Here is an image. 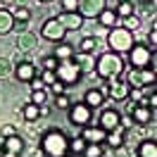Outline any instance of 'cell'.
<instances>
[{
    "label": "cell",
    "mask_w": 157,
    "mask_h": 157,
    "mask_svg": "<svg viewBox=\"0 0 157 157\" xmlns=\"http://www.w3.org/2000/svg\"><path fill=\"white\" fill-rule=\"evenodd\" d=\"M40 150H43V155H48V157H64L69 150V138L64 136V131L50 128L40 138Z\"/></svg>",
    "instance_id": "obj_1"
},
{
    "label": "cell",
    "mask_w": 157,
    "mask_h": 157,
    "mask_svg": "<svg viewBox=\"0 0 157 157\" xmlns=\"http://www.w3.org/2000/svg\"><path fill=\"white\" fill-rule=\"evenodd\" d=\"M95 74L102 76L105 81L119 78L124 74V59H121V55H117V52H102L95 59Z\"/></svg>",
    "instance_id": "obj_2"
},
{
    "label": "cell",
    "mask_w": 157,
    "mask_h": 157,
    "mask_svg": "<svg viewBox=\"0 0 157 157\" xmlns=\"http://www.w3.org/2000/svg\"><path fill=\"white\" fill-rule=\"evenodd\" d=\"M133 33L126 29H121V26H114V29H109L107 33V45H109V52H117V55H124L128 50L133 48Z\"/></svg>",
    "instance_id": "obj_3"
},
{
    "label": "cell",
    "mask_w": 157,
    "mask_h": 157,
    "mask_svg": "<svg viewBox=\"0 0 157 157\" xmlns=\"http://www.w3.org/2000/svg\"><path fill=\"white\" fill-rule=\"evenodd\" d=\"M55 78L62 81L64 86H74L81 81V69L76 67L74 59H59L57 69H55Z\"/></svg>",
    "instance_id": "obj_4"
},
{
    "label": "cell",
    "mask_w": 157,
    "mask_h": 157,
    "mask_svg": "<svg viewBox=\"0 0 157 157\" xmlns=\"http://www.w3.org/2000/svg\"><path fill=\"white\" fill-rule=\"evenodd\" d=\"M128 83V88H145V86H155V71H150V69H131L126 71V78H124Z\"/></svg>",
    "instance_id": "obj_5"
},
{
    "label": "cell",
    "mask_w": 157,
    "mask_h": 157,
    "mask_svg": "<svg viewBox=\"0 0 157 157\" xmlns=\"http://www.w3.org/2000/svg\"><path fill=\"white\" fill-rule=\"evenodd\" d=\"M90 119H93V109L83 102H76L69 107V124L71 126H88Z\"/></svg>",
    "instance_id": "obj_6"
},
{
    "label": "cell",
    "mask_w": 157,
    "mask_h": 157,
    "mask_svg": "<svg viewBox=\"0 0 157 157\" xmlns=\"http://www.w3.org/2000/svg\"><path fill=\"white\" fill-rule=\"evenodd\" d=\"M64 33H67V31L62 29V24L57 21V17H50L48 21H43L40 36H43L45 40H52V43H62V40H64Z\"/></svg>",
    "instance_id": "obj_7"
},
{
    "label": "cell",
    "mask_w": 157,
    "mask_h": 157,
    "mask_svg": "<svg viewBox=\"0 0 157 157\" xmlns=\"http://www.w3.org/2000/svg\"><path fill=\"white\" fill-rule=\"evenodd\" d=\"M128 59L133 69H145L150 64V48L143 43H133V48L128 50Z\"/></svg>",
    "instance_id": "obj_8"
},
{
    "label": "cell",
    "mask_w": 157,
    "mask_h": 157,
    "mask_svg": "<svg viewBox=\"0 0 157 157\" xmlns=\"http://www.w3.org/2000/svg\"><path fill=\"white\" fill-rule=\"evenodd\" d=\"M105 7H107L105 0H78L76 2V12L81 17H98Z\"/></svg>",
    "instance_id": "obj_9"
},
{
    "label": "cell",
    "mask_w": 157,
    "mask_h": 157,
    "mask_svg": "<svg viewBox=\"0 0 157 157\" xmlns=\"http://www.w3.org/2000/svg\"><path fill=\"white\" fill-rule=\"evenodd\" d=\"M12 74H14V76H17V81H21V83H29L31 78L38 76V71H36V67H33V62H29V59H21V62H17Z\"/></svg>",
    "instance_id": "obj_10"
},
{
    "label": "cell",
    "mask_w": 157,
    "mask_h": 157,
    "mask_svg": "<svg viewBox=\"0 0 157 157\" xmlns=\"http://www.w3.org/2000/svg\"><path fill=\"white\" fill-rule=\"evenodd\" d=\"M107 86H109V98L112 100L124 102V100L128 98V83L124 81V78H109Z\"/></svg>",
    "instance_id": "obj_11"
},
{
    "label": "cell",
    "mask_w": 157,
    "mask_h": 157,
    "mask_svg": "<svg viewBox=\"0 0 157 157\" xmlns=\"http://www.w3.org/2000/svg\"><path fill=\"white\" fill-rule=\"evenodd\" d=\"M57 21L62 24V29L64 31H76L83 26V17L78 14V12H62L57 17Z\"/></svg>",
    "instance_id": "obj_12"
},
{
    "label": "cell",
    "mask_w": 157,
    "mask_h": 157,
    "mask_svg": "<svg viewBox=\"0 0 157 157\" xmlns=\"http://www.w3.org/2000/svg\"><path fill=\"white\" fill-rule=\"evenodd\" d=\"M131 121H136V124H155V112L147 105H136L131 109Z\"/></svg>",
    "instance_id": "obj_13"
},
{
    "label": "cell",
    "mask_w": 157,
    "mask_h": 157,
    "mask_svg": "<svg viewBox=\"0 0 157 157\" xmlns=\"http://www.w3.org/2000/svg\"><path fill=\"white\" fill-rule=\"evenodd\" d=\"M119 121H121V114H119L117 109H102V114H100V128H105V131H114L119 126Z\"/></svg>",
    "instance_id": "obj_14"
},
{
    "label": "cell",
    "mask_w": 157,
    "mask_h": 157,
    "mask_svg": "<svg viewBox=\"0 0 157 157\" xmlns=\"http://www.w3.org/2000/svg\"><path fill=\"white\" fill-rule=\"evenodd\" d=\"M17 48H19L21 52L36 50V48H38V36H36V33H29V31L19 33V36H17Z\"/></svg>",
    "instance_id": "obj_15"
},
{
    "label": "cell",
    "mask_w": 157,
    "mask_h": 157,
    "mask_svg": "<svg viewBox=\"0 0 157 157\" xmlns=\"http://www.w3.org/2000/svg\"><path fill=\"white\" fill-rule=\"evenodd\" d=\"M105 136H107V131L100 126H83V133H81V138L86 140V143H102L105 140Z\"/></svg>",
    "instance_id": "obj_16"
},
{
    "label": "cell",
    "mask_w": 157,
    "mask_h": 157,
    "mask_svg": "<svg viewBox=\"0 0 157 157\" xmlns=\"http://www.w3.org/2000/svg\"><path fill=\"white\" fill-rule=\"evenodd\" d=\"M2 150H5V152H17V155H21V150H24V140H21V136H19V133H14V136L2 138Z\"/></svg>",
    "instance_id": "obj_17"
},
{
    "label": "cell",
    "mask_w": 157,
    "mask_h": 157,
    "mask_svg": "<svg viewBox=\"0 0 157 157\" xmlns=\"http://www.w3.org/2000/svg\"><path fill=\"white\" fill-rule=\"evenodd\" d=\"M95 19H98V24H100V26H109V29L119 26V17H117V12H114V10H107V7L100 12Z\"/></svg>",
    "instance_id": "obj_18"
},
{
    "label": "cell",
    "mask_w": 157,
    "mask_h": 157,
    "mask_svg": "<svg viewBox=\"0 0 157 157\" xmlns=\"http://www.w3.org/2000/svg\"><path fill=\"white\" fill-rule=\"evenodd\" d=\"M102 102H105V95H102L98 88H88V90H86V95H83V105H88L90 109H95V107H100Z\"/></svg>",
    "instance_id": "obj_19"
},
{
    "label": "cell",
    "mask_w": 157,
    "mask_h": 157,
    "mask_svg": "<svg viewBox=\"0 0 157 157\" xmlns=\"http://www.w3.org/2000/svg\"><path fill=\"white\" fill-rule=\"evenodd\" d=\"M74 62H76V67L81 69V74H86V71H90V74H95V62H93V55H76V57H71Z\"/></svg>",
    "instance_id": "obj_20"
},
{
    "label": "cell",
    "mask_w": 157,
    "mask_h": 157,
    "mask_svg": "<svg viewBox=\"0 0 157 157\" xmlns=\"http://www.w3.org/2000/svg\"><path fill=\"white\" fill-rule=\"evenodd\" d=\"M12 26H14V17H12V12L5 10V7H0V36L10 33Z\"/></svg>",
    "instance_id": "obj_21"
},
{
    "label": "cell",
    "mask_w": 157,
    "mask_h": 157,
    "mask_svg": "<svg viewBox=\"0 0 157 157\" xmlns=\"http://www.w3.org/2000/svg\"><path fill=\"white\" fill-rule=\"evenodd\" d=\"M21 117L26 119L29 124H33V121H38V119H40V107H38V105H33V102H26V105L21 107Z\"/></svg>",
    "instance_id": "obj_22"
},
{
    "label": "cell",
    "mask_w": 157,
    "mask_h": 157,
    "mask_svg": "<svg viewBox=\"0 0 157 157\" xmlns=\"http://www.w3.org/2000/svg\"><path fill=\"white\" fill-rule=\"evenodd\" d=\"M105 140H107L109 147H114V150H117V147H121V145H124V128H119V126H117L114 131H107Z\"/></svg>",
    "instance_id": "obj_23"
},
{
    "label": "cell",
    "mask_w": 157,
    "mask_h": 157,
    "mask_svg": "<svg viewBox=\"0 0 157 157\" xmlns=\"http://www.w3.org/2000/svg\"><path fill=\"white\" fill-rule=\"evenodd\" d=\"M138 157H157V143H155V138L143 140V143L138 145Z\"/></svg>",
    "instance_id": "obj_24"
},
{
    "label": "cell",
    "mask_w": 157,
    "mask_h": 157,
    "mask_svg": "<svg viewBox=\"0 0 157 157\" xmlns=\"http://www.w3.org/2000/svg\"><path fill=\"white\" fill-rule=\"evenodd\" d=\"M55 57H57V59H71V57H74V48L62 40V43L55 45Z\"/></svg>",
    "instance_id": "obj_25"
},
{
    "label": "cell",
    "mask_w": 157,
    "mask_h": 157,
    "mask_svg": "<svg viewBox=\"0 0 157 157\" xmlns=\"http://www.w3.org/2000/svg\"><path fill=\"white\" fill-rule=\"evenodd\" d=\"M78 50H81L83 55H93V52L98 50V38H95V36H86V38L81 40Z\"/></svg>",
    "instance_id": "obj_26"
},
{
    "label": "cell",
    "mask_w": 157,
    "mask_h": 157,
    "mask_svg": "<svg viewBox=\"0 0 157 157\" xmlns=\"http://www.w3.org/2000/svg\"><path fill=\"white\" fill-rule=\"evenodd\" d=\"M12 17H14V21H29L31 19V10L26 7V5H14Z\"/></svg>",
    "instance_id": "obj_27"
},
{
    "label": "cell",
    "mask_w": 157,
    "mask_h": 157,
    "mask_svg": "<svg viewBox=\"0 0 157 157\" xmlns=\"http://www.w3.org/2000/svg\"><path fill=\"white\" fill-rule=\"evenodd\" d=\"M119 26H121V29H126V31H131V33H133V31H136L138 26H140V19H138L136 14H131V17H124V19H119Z\"/></svg>",
    "instance_id": "obj_28"
},
{
    "label": "cell",
    "mask_w": 157,
    "mask_h": 157,
    "mask_svg": "<svg viewBox=\"0 0 157 157\" xmlns=\"http://www.w3.org/2000/svg\"><path fill=\"white\" fill-rule=\"evenodd\" d=\"M83 157H102L105 152H102V147H100V143H86V147H83V152H81Z\"/></svg>",
    "instance_id": "obj_29"
},
{
    "label": "cell",
    "mask_w": 157,
    "mask_h": 157,
    "mask_svg": "<svg viewBox=\"0 0 157 157\" xmlns=\"http://www.w3.org/2000/svg\"><path fill=\"white\" fill-rule=\"evenodd\" d=\"M12 71H14V62L10 57H0V78L12 76Z\"/></svg>",
    "instance_id": "obj_30"
},
{
    "label": "cell",
    "mask_w": 157,
    "mask_h": 157,
    "mask_svg": "<svg viewBox=\"0 0 157 157\" xmlns=\"http://www.w3.org/2000/svg\"><path fill=\"white\" fill-rule=\"evenodd\" d=\"M114 12H117L119 19H124V17H131V14H133V2H119Z\"/></svg>",
    "instance_id": "obj_31"
},
{
    "label": "cell",
    "mask_w": 157,
    "mask_h": 157,
    "mask_svg": "<svg viewBox=\"0 0 157 157\" xmlns=\"http://www.w3.org/2000/svg\"><path fill=\"white\" fill-rule=\"evenodd\" d=\"M71 105H74V100L69 98L67 93H62V95H55V107H57V109H69Z\"/></svg>",
    "instance_id": "obj_32"
},
{
    "label": "cell",
    "mask_w": 157,
    "mask_h": 157,
    "mask_svg": "<svg viewBox=\"0 0 157 157\" xmlns=\"http://www.w3.org/2000/svg\"><path fill=\"white\" fill-rule=\"evenodd\" d=\"M45 100H48V93H45V88L43 90H31V100L29 102H33V105H45Z\"/></svg>",
    "instance_id": "obj_33"
},
{
    "label": "cell",
    "mask_w": 157,
    "mask_h": 157,
    "mask_svg": "<svg viewBox=\"0 0 157 157\" xmlns=\"http://www.w3.org/2000/svg\"><path fill=\"white\" fill-rule=\"evenodd\" d=\"M83 147H86V140H83L81 136H76L74 140H69V150H71L74 155H81V152H83Z\"/></svg>",
    "instance_id": "obj_34"
},
{
    "label": "cell",
    "mask_w": 157,
    "mask_h": 157,
    "mask_svg": "<svg viewBox=\"0 0 157 157\" xmlns=\"http://www.w3.org/2000/svg\"><path fill=\"white\" fill-rule=\"evenodd\" d=\"M59 64V59L55 55H48V57H43V69H48V71H55Z\"/></svg>",
    "instance_id": "obj_35"
},
{
    "label": "cell",
    "mask_w": 157,
    "mask_h": 157,
    "mask_svg": "<svg viewBox=\"0 0 157 157\" xmlns=\"http://www.w3.org/2000/svg\"><path fill=\"white\" fill-rule=\"evenodd\" d=\"M40 81H43L45 86H52V83H55V71H48V69H43V74H40Z\"/></svg>",
    "instance_id": "obj_36"
},
{
    "label": "cell",
    "mask_w": 157,
    "mask_h": 157,
    "mask_svg": "<svg viewBox=\"0 0 157 157\" xmlns=\"http://www.w3.org/2000/svg\"><path fill=\"white\" fill-rule=\"evenodd\" d=\"M147 40H150V52H155V48H157V26H152V29H150Z\"/></svg>",
    "instance_id": "obj_37"
},
{
    "label": "cell",
    "mask_w": 157,
    "mask_h": 157,
    "mask_svg": "<svg viewBox=\"0 0 157 157\" xmlns=\"http://www.w3.org/2000/svg\"><path fill=\"white\" fill-rule=\"evenodd\" d=\"M76 2L78 0H62V10L64 12H76Z\"/></svg>",
    "instance_id": "obj_38"
},
{
    "label": "cell",
    "mask_w": 157,
    "mask_h": 157,
    "mask_svg": "<svg viewBox=\"0 0 157 157\" xmlns=\"http://www.w3.org/2000/svg\"><path fill=\"white\" fill-rule=\"evenodd\" d=\"M0 133H2V138H7V136H14V133H17V128L12 126V124H5V126L0 128Z\"/></svg>",
    "instance_id": "obj_39"
},
{
    "label": "cell",
    "mask_w": 157,
    "mask_h": 157,
    "mask_svg": "<svg viewBox=\"0 0 157 157\" xmlns=\"http://www.w3.org/2000/svg\"><path fill=\"white\" fill-rule=\"evenodd\" d=\"M26 29H29V21H14V26H12V31H17V33H24Z\"/></svg>",
    "instance_id": "obj_40"
},
{
    "label": "cell",
    "mask_w": 157,
    "mask_h": 157,
    "mask_svg": "<svg viewBox=\"0 0 157 157\" xmlns=\"http://www.w3.org/2000/svg\"><path fill=\"white\" fill-rule=\"evenodd\" d=\"M50 88H52V93H55V95H62V93H64V83H62V81H57V78H55V83H52Z\"/></svg>",
    "instance_id": "obj_41"
},
{
    "label": "cell",
    "mask_w": 157,
    "mask_h": 157,
    "mask_svg": "<svg viewBox=\"0 0 157 157\" xmlns=\"http://www.w3.org/2000/svg\"><path fill=\"white\" fill-rule=\"evenodd\" d=\"M29 83H31V90H43V88H45V83H43L38 76H36V78H31Z\"/></svg>",
    "instance_id": "obj_42"
},
{
    "label": "cell",
    "mask_w": 157,
    "mask_h": 157,
    "mask_svg": "<svg viewBox=\"0 0 157 157\" xmlns=\"http://www.w3.org/2000/svg\"><path fill=\"white\" fill-rule=\"evenodd\" d=\"M147 107L152 109V112H155V107H157V93H155V90L147 95Z\"/></svg>",
    "instance_id": "obj_43"
},
{
    "label": "cell",
    "mask_w": 157,
    "mask_h": 157,
    "mask_svg": "<svg viewBox=\"0 0 157 157\" xmlns=\"http://www.w3.org/2000/svg\"><path fill=\"white\" fill-rule=\"evenodd\" d=\"M0 5L7 10V7H14V5H17V0H0Z\"/></svg>",
    "instance_id": "obj_44"
},
{
    "label": "cell",
    "mask_w": 157,
    "mask_h": 157,
    "mask_svg": "<svg viewBox=\"0 0 157 157\" xmlns=\"http://www.w3.org/2000/svg\"><path fill=\"white\" fill-rule=\"evenodd\" d=\"M45 114H50V107H45V105H40V117H45Z\"/></svg>",
    "instance_id": "obj_45"
},
{
    "label": "cell",
    "mask_w": 157,
    "mask_h": 157,
    "mask_svg": "<svg viewBox=\"0 0 157 157\" xmlns=\"http://www.w3.org/2000/svg\"><path fill=\"white\" fill-rule=\"evenodd\" d=\"M2 157H19L17 152H2Z\"/></svg>",
    "instance_id": "obj_46"
},
{
    "label": "cell",
    "mask_w": 157,
    "mask_h": 157,
    "mask_svg": "<svg viewBox=\"0 0 157 157\" xmlns=\"http://www.w3.org/2000/svg\"><path fill=\"white\" fill-rule=\"evenodd\" d=\"M136 2H145V5L150 2V5H155V0H136Z\"/></svg>",
    "instance_id": "obj_47"
},
{
    "label": "cell",
    "mask_w": 157,
    "mask_h": 157,
    "mask_svg": "<svg viewBox=\"0 0 157 157\" xmlns=\"http://www.w3.org/2000/svg\"><path fill=\"white\" fill-rule=\"evenodd\" d=\"M119 2H136V0H119Z\"/></svg>",
    "instance_id": "obj_48"
},
{
    "label": "cell",
    "mask_w": 157,
    "mask_h": 157,
    "mask_svg": "<svg viewBox=\"0 0 157 157\" xmlns=\"http://www.w3.org/2000/svg\"><path fill=\"white\" fill-rule=\"evenodd\" d=\"M2 152H5V150H2V147H0V157H2Z\"/></svg>",
    "instance_id": "obj_49"
},
{
    "label": "cell",
    "mask_w": 157,
    "mask_h": 157,
    "mask_svg": "<svg viewBox=\"0 0 157 157\" xmlns=\"http://www.w3.org/2000/svg\"><path fill=\"white\" fill-rule=\"evenodd\" d=\"M64 157H76V155H64Z\"/></svg>",
    "instance_id": "obj_50"
},
{
    "label": "cell",
    "mask_w": 157,
    "mask_h": 157,
    "mask_svg": "<svg viewBox=\"0 0 157 157\" xmlns=\"http://www.w3.org/2000/svg\"><path fill=\"white\" fill-rule=\"evenodd\" d=\"M40 2H50V0H40Z\"/></svg>",
    "instance_id": "obj_51"
}]
</instances>
